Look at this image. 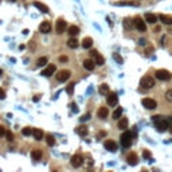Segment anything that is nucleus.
Masks as SVG:
<instances>
[{
  "instance_id": "obj_1",
  "label": "nucleus",
  "mask_w": 172,
  "mask_h": 172,
  "mask_svg": "<svg viewBox=\"0 0 172 172\" xmlns=\"http://www.w3.org/2000/svg\"><path fill=\"white\" fill-rule=\"evenodd\" d=\"M153 122H155V125H156V128L159 129V130H167V129H169V122L167 118L161 117V116H153L152 117Z\"/></svg>"
},
{
  "instance_id": "obj_2",
  "label": "nucleus",
  "mask_w": 172,
  "mask_h": 172,
  "mask_svg": "<svg viewBox=\"0 0 172 172\" xmlns=\"http://www.w3.org/2000/svg\"><path fill=\"white\" fill-rule=\"evenodd\" d=\"M140 86L143 89H152L153 86H155V79L152 77H148V75H145L143 78L140 79Z\"/></svg>"
},
{
  "instance_id": "obj_3",
  "label": "nucleus",
  "mask_w": 172,
  "mask_h": 172,
  "mask_svg": "<svg viewBox=\"0 0 172 172\" xmlns=\"http://www.w3.org/2000/svg\"><path fill=\"white\" fill-rule=\"evenodd\" d=\"M120 140H121V145L124 148H129L130 145H132V133L130 132H124L120 137Z\"/></svg>"
},
{
  "instance_id": "obj_4",
  "label": "nucleus",
  "mask_w": 172,
  "mask_h": 172,
  "mask_svg": "<svg viewBox=\"0 0 172 172\" xmlns=\"http://www.w3.org/2000/svg\"><path fill=\"white\" fill-rule=\"evenodd\" d=\"M141 104H143V106H144L145 109H148V110H153L157 108V102L155 100H152V98H143Z\"/></svg>"
},
{
  "instance_id": "obj_5",
  "label": "nucleus",
  "mask_w": 172,
  "mask_h": 172,
  "mask_svg": "<svg viewBox=\"0 0 172 172\" xmlns=\"http://www.w3.org/2000/svg\"><path fill=\"white\" fill-rule=\"evenodd\" d=\"M155 75H156L157 79H160V81H168V79H171V73H169L168 70H164V69H160V70H156V73H155Z\"/></svg>"
},
{
  "instance_id": "obj_6",
  "label": "nucleus",
  "mask_w": 172,
  "mask_h": 172,
  "mask_svg": "<svg viewBox=\"0 0 172 172\" xmlns=\"http://www.w3.org/2000/svg\"><path fill=\"white\" fill-rule=\"evenodd\" d=\"M133 24H134V27L139 30V31H141V32H145L147 31V26H145V22L141 18H134V20H133Z\"/></svg>"
},
{
  "instance_id": "obj_7",
  "label": "nucleus",
  "mask_w": 172,
  "mask_h": 172,
  "mask_svg": "<svg viewBox=\"0 0 172 172\" xmlns=\"http://www.w3.org/2000/svg\"><path fill=\"white\" fill-rule=\"evenodd\" d=\"M70 75H71L70 70H61L58 73V75H57V79L59 82H66L67 79L70 78Z\"/></svg>"
},
{
  "instance_id": "obj_8",
  "label": "nucleus",
  "mask_w": 172,
  "mask_h": 172,
  "mask_svg": "<svg viewBox=\"0 0 172 172\" xmlns=\"http://www.w3.org/2000/svg\"><path fill=\"white\" fill-rule=\"evenodd\" d=\"M55 70H57V66H55V65H47L46 69L42 70L40 75H43V77H50V75H53L55 73Z\"/></svg>"
},
{
  "instance_id": "obj_9",
  "label": "nucleus",
  "mask_w": 172,
  "mask_h": 172,
  "mask_svg": "<svg viewBox=\"0 0 172 172\" xmlns=\"http://www.w3.org/2000/svg\"><path fill=\"white\" fill-rule=\"evenodd\" d=\"M83 164V157L81 155H74V156L71 157V165L74 167V168H78L81 165Z\"/></svg>"
},
{
  "instance_id": "obj_10",
  "label": "nucleus",
  "mask_w": 172,
  "mask_h": 172,
  "mask_svg": "<svg viewBox=\"0 0 172 172\" xmlns=\"http://www.w3.org/2000/svg\"><path fill=\"white\" fill-rule=\"evenodd\" d=\"M106 102H108V105L109 106H116L118 102V97L116 93H109L108 94V97H106Z\"/></svg>"
},
{
  "instance_id": "obj_11",
  "label": "nucleus",
  "mask_w": 172,
  "mask_h": 172,
  "mask_svg": "<svg viewBox=\"0 0 172 172\" xmlns=\"http://www.w3.org/2000/svg\"><path fill=\"white\" fill-rule=\"evenodd\" d=\"M66 22L63 19H58L57 20V24H55V30H57V32L58 34H63L65 32V30H66Z\"/></svg>"
},
{
  "instance_id": "obj_12",
  "label": "nucleus",
  "mask_w": 172,
  "mask_h": 172,
  "mask_svg": "<svg viewBox=\"0 0 172 172\" xmlns=\"http://www.w3.org/2000/svg\"><path fill=\"white\" fill-rule=\"evenodd\" d=\"M126 161H128L129 165H136L137 163H139V156H137L134 152L129 153L128 156H126Z\"/></svg>"
},
{
  "instance_id": "obj_13",
  "label": "nucleus",
  "mask_w": 172,
  "mask_h": 172,
  "mask_svg": "<svg viewBox=\"0 0 172 172\" xmlns=\"http://www.w3.org/2000/svg\"><path fill=\"white\" fill-rule=\"evenodd\" d=\"M39 30L42 34H48V32L51 31V24L50 22H47V20H44V22H42L39 26Z\"/></svg>"
},
{
  "instance_id": "obj_14",
  "label": "nucleus",
  "mask_w": 172,
  "mask_h": 172,
  "mask_svg": "<svg viewBox=\"0 0 172 172\" xmlns=\"http://www.w3.org/2000/svg\"><path fill=\"white\" fill-rule=\"evenodd\" d=\"M104 147H105L108 151H110V152H114V151H117V144H116L113 140H106L105 143H104Z\"/></svg>"
},
{
  "instance_id": "obj_15",
  "label": "nucleus",
  "mask_w": 172,
  "mask_h": 172,
  "mask_svg": "<svg viewBox=\"0 0 172 172\" xmlns=\"http://www.w3.org/2000/svg\"><path fill=\"white\" fill-rule=\"evenodd\" d=\"M83 67H85L86 70L93 71L94 67H96V62H94L93 59H85V61H83Z\"/></svg>"
},
{
  "instance_id": "obj_16",
  "label": "nucleus",
  "mask_w": 172,
  "mask_h": 172,
  "mask_svg": "<svg viewBox=\"0 0 172 172\" xmlns=\"http://www.w3.org/2000/svg\"><path fill=\"white\" fill-rule=\"evenodd\" d=\"M159 20V16H156L155 14H147L145 15V22H148L149 24H155Z\"/></svg>"
},
{
  "instance_id": "obj_17",
  "label": "nucleus",
  "mask_w": 172,
  "mask_h": 172,
  "mask_svg": "<svg viewBox=\"0 0 172 172\" xmlns=\"http://www.w3.org/2000/svg\"><path fill=\"white\" fill-rule=\"evenodd\" d=\"M159 20H160L161 23L168 24V26H171V24H172V16L164 15V14H161V15H159Z\"/></svg>"
},
{
  "instance_id": "obj_18",
  "label": "nucleus",
  "mask_w": 172,
  "mask_h": 172,
  "mask_svg": "<svg viewBox=\"0 0 172 172\" xmlns=\"http://www.w3.org/2000/svg\"><path fill=\"white\" fill-rule=\"evenodd\" d=\"M34 7H36L39 11H42L43 14H47V12L50 11V10H48V7H47V5H44L43 3H40V1H34Z\"/></svg>"
},
{
  "instance_id": "obj_19",
  "label": "nucleus",
  "mask_w": 172,
  "mask_h": 172,
  "mask_svg": "<svg viewBox=\"0 0 172 172\" xmlns=\"http://www.w3.org/2000/svg\"><path fill=\"white\" fill-rule=\"evenodd\" d=\"M108 108H105V106H101L100 109H98V112H97V116H98V118H106L108 117Z\"/></svg>"
},
{
  "instance_id": "obj_20",
  "label": "nucleus",
  "mask_w": 172,
  "mask_h": 172,
  "mask_svg": "<svg viewBox=\"0 0 172 172\" xmlns=\"http://www.w3.org/2000/svg\"><path fill=\"white\" fill-rule=\"evenodd\" d=\"M31 159L34 161H38L42 159V151H39V149H34V151H31Z\"/></svg>"
},
{
  "instance_id": "obj_21",
  "label": "nucleus",
  "mask_w": 172,
  "mask_h": 172,
  "mask_svg": "<svg viewBox=\"0 0 172 172\" xmlns=\"http://www.w3.org/2000/svg\"><path fill=\"white\" fill-rule=\"evenodd\" d=\"M91 46H93V39L89 38V36H86L85 39L82 40V47L83 48H91Z\"/></svg>"
},
{
  "instance_id": "obj_22",
  "label": "nucleus",
  "mask_w": 172,
  "mask_h": 172,
  "mask_svg": "<svg viewBox=\"0 0 172 172\" xmlns=\"http://www.w3.org/2000/svg\"><path fill=\"white\" fill-rule=\"evenodd\" d=\"M67 31H69V35L70 36H77L79 34V28L77 26H70V27L67 28Z\"/></svg>"
},
{
  "instance_id": "obj_23",
  "label": "nucleus",
  "mask_w": 172,
  "mask_h": 172,
  "mask_svg": "<svg viewBox=\"0 0 172 172\" xmlns=\"http://www.w3.org/2000/svg\"><path fill=\"white\" fill-rule=\"evenodd\" d=\"M67 46L70 47V48H77L79 46V42L75 38H70V39L67 40Z\"/></svg>"
},
{
  "instance_id": "obj_24",
  "label": "nucleus",
  "mask_w": 172,
  "mask_h": 172,
  "mask_svg": "<svg viewBox=\"0 0 172 172\" xmlns=\"http://www.w3.org/2000/svg\"><path fill=\"white\" fill-rule=\"evenodd\" d=\"M100 93L104 94V96H108V94L110 93L109 85H108V83H102V85L100 86Z\"/></svg>"
},
{
  "instance_id": "obj_25",
  "label": "nucleus",
  "mask_w": 172,
  "mask_h": 172,
  "mask_svg": "<svg viewBox=\"0 0 172 172\" xmlns=\"http://www.w3.org/2000/svg\"><path fill=\"white\" fill-rule=\"evenodd\" d=\"M128 118H125V117H121L120 118V121H118V124H117V126L120 129H126V126H128Z\"/></svg>"
},
{
  "instance_id": "obj_26",
  "label": "nucleus",
  "mask_w": 172,
  "mask_h": 172,
  "mask_svg": "<svg viewBox=\"0 0 172 172\" xmlns=\"http://www.w3.org/2000/svg\"><path fill=\"white\" fill-rule=\"evenodd\" d=\"M32 134H34V137H35L36 141H40V140L43 139V132H42V129H34Z\"/></svg>"
},
{
  "instance_id": "obj_27",
  "label": "nucleus",
  "mask_w": 172,
  "mask_h": 172,
  "mask_svg": "<svg viewBox=\"0 0 172 172\" xmlns=\"http://www.w3.org/2000/svg\"><path fill=\"white\" fill-rule=\"evenodd\" d=\"M94 62H96V65H98V66H102L104 63H105V59H104V57L100 54H97L96 57H94Z\"/></svg>"
},
{
  "instance_id": "obj_28",
  "label": "nucleus",
  "mask_w": 172,
  "mask_h": 172,
  "mask_svg": "<svg viewBox=\"0 0 172 172\" xmlns=\"http://www.w3.org/2000/svg\"><path fill=\"white\" fill-rule=\"evenodd\" d=\"M46 143L48 147H53V145H55V139L53 134H47L46 136Z\"/></svg>"
},
{
  "instance_id": "obj_29",
  "label": "nucleus",
  "mask_w": 172,
  "mask_h": 172,
  "mask_svg": "<svg viewBox=\"0 0 172 172\" xmlns=\"http://www.w3.org/2000/svg\"><path fill=\"white\" fill-rule=\"evenodd\" d=\"M114 5H139L137 1H117L114 3Z\"/></svg>"
},
{
  "instance_id": "obj_30",
  "label": "nucleus",
  "mask_w": 172,
  "mask_h": 172,
  "mask_svg": "<svg viewBox=\"0 0 172 172\" xmlns=\"http://www.w3.org/2000/svg\"><path fill=\"white\" fill-rule=\"evenodd\" d=\"M121 116H122V108H117L113 112V118L114 120H118V118H121Z\"/></svg>"
},
{
  "instance_id": "obj_31",
  "label": "nucleus",
  "mask_w": 172,
  "mask_h": 172,
  "mask_svg": "<svg viewBox=\"0 0 172 172\" xmlns=\"http://www.w3.org/2000/svg\"><path fill=\"white\" fill-rule=\"evenodd\" d=\"M32 132H34V129L30 128V126H26V128L22 129V134H23V136H31Z\"/></svg>"
},
{
  "instance_id": "obj_32",
  "label": "nucleus",
  "mask_w": 172,
  "mask_h": 172,
  "mask_svg": "<svg viewBox=\"0 0 172 172\" xmlns=\"http://www.w3.org/2000/svg\"><path fill=\"white\" fill-rule=\"evenodd\" d=\"M36 65H38L39 67L46 66V65H47V58H46V57H40V58L38 59V62H36Z\"/></svg>"
},
{
  "instance_id": "obj_33",
  "label": "nucleus",
  "mask_w": 172,
  "mask_h": 172,
  "mask_svg": "<svg viewBox=\"0 0 172 172\" xmlns=\"http://www.w3.org/2000/svg\"><path fill=\"white\" fill-rule=\"evenodd\" d=\"M77 129H78L77 132H78L81 136H86V134H87V128H86L85 125H81L79 128H77Z\"/></svg>"
},
{
  "instance_id": "obj_34",
  "label": "nucleus",
  "mask_w": 172,
  "mask_h": 172,
  "mask_svg": "<svg viewBox=\"0 0 172 172\" xmlns=\"http://www.w3.org/2000/svg\"><path fill=\"white\" fill-rule=\"evenodd\" d=\"M66 93L69 94V96H71V94L74 93V83H70V85L66 87Z\"/></svg>"
},
{
  "instance_id": "obj_35",
  "label": "nucleus",
  "mask_w": 172,
  "mask_h": 172,
  "mask_svg": "<svg viewBox=\"0 0 172 172\" xmlns=\"http://www.w3.org/2000/svg\"><path fill=\"white\" fill-rule=\"evenodd\" d=\"M124 26H125V28H130L134 24H133V22H130V19H125L124 20Z\"/></svg>"
},
{
  "instance_id": "obj_36",
  "label": "nucleus",
  "mask_w": 172,
  "mask_h": 172,
  "mask_svg": "<svg viewBox=\"0 0 172 172\" xmlns=\"http://www.w3.org/2000/svg\"><path fill=\"white\" fill-rule=\"evenodd\" d=\"M165 98H167V101L172 102V89L167 90V93H165Z\"/></svg>"
},
{
  "instance_id": "obj_37",
  "label": "nucleus",
  "mask_w": 172,
  "mask_h": 172,
  "mask_svg": "<svg viewBox=\"0 0 172 172\" xmlns=\"http://www.w3.org/2000/svg\"><path fill=\"white\" fill-rule=\"evenodd\" d=\"M113 58L116 59V61H117V62L120 63V65H121V63L124 62V61H122V58L120 57V54H117V53H114V54H113Z\"/></svg>"
},
{
  "instance_id": "obj_38",
  "label": "nucleus",
  "mask_w": 172,
  "mask_h": 172,
  "mask_svg": "<svg viewBox=\"0 0 172 172\" xmlns=\"http://www.w3.org/2000/svg\"><path fill=\"white\" fill-rule=\"evenodd\" d=\"M143 156H144V159H151V152L145 149L144 152H143Z\"/></svg>"
},
{
  "instance_id": "obj_39",
  "label": "nucleus",
  "mask_w": 172,
  "mask_h": 172,
  "mask_svg": "<svg viewBox=\"0 0 172 172\" xmlns=\"http://www.w3.org/2000/svg\"><path fill=\"white\" fill-rule=\"evenodd\" d=\"M5 132H7V130H5V128H4V126H1V125H0V137L5 136Z\"/></svg>"
},
{
  "instance_id": "obj_40",
  "label": "nucleus",
  "mask_w": 172,
  "mask_h": 172,
  "mask_svg": "<svg viewBox=\"0 0 172 172\" xmlns=\"http://www.w3.org/2000/svg\"><path fill=\"white\" fill-rule=\"evenodd\" d=\"M89 118H90V113H86L85 116H82V117H81V121H87Z\"/></svg>"
},
{
  "instance_id": "obj_41",
  "label": "nucleus",
  "mask_w": 172,
  "mask_h": 172,
  "mask_svg": "<svg viewBox=\"0 0 172 172\" xmlns=\"http://www.w3.org/2000/svg\"><path fill=\"white\" fill-rule=\"evenodd\" d=\"M5 136H7L8 141H12V140H14V136H12V133H11V132H5Z\"/></svg>"
},
{
  "instance_id": "obj_42",
  "label": "nucleus",
  "mask_w": 172,
  "mask_h": 172,
  "mask_svg": "<svg viewBox=\"0 0 172 172\" xmlns=\"http://www.w3.org/2000/svg\"><path fill=\"white\" fill-rule=\"evenodd\" d=\"M4 98H5V91L0 87V100H4Z\"/></svg>"
},
{
  "instance_id": "obj_43",
  "label": "nucleus",
  "mask_w": 172,
  "mask_h": 172,
  "mask_svg": "<svg viewBox=\"0 0 172 172\" xmlns=\"http://www.w3.org/2000/svg\"><path fill=\"white\" fill-rule=\"evenodd\" d=\"M71 108H73V112H74V113H77V112H78V108H77V104H75V102H73V104H71Z\"/></svg>"
},
{
  "instance_id": "obj_44",
  "label": "nucleus",
  "mask_w": 172,
  "mask_h": 172,
  "mask_svg": "<svg viewBox=\"0 0 172 172\" xmlns=\"http://www.w3.org/2000/svg\"><path fill=\"white\" fill-rule=\"evenodd\" d=\"M59 61L61 62H67V57L66 55H62V57H59Z\"/></svg>"
},
{
  "instance_id": "obj_45",
  "label": "nucleus",
  "mask_w": 172,
  "mask_h": 172,
  "mask_svg": "<svg viewBox=\"0 0 172 172\" xmlns=\"http://www.w3.org/2000/svg\"><path fill=\"white\" fill-rule=\"evenodd\" d=\"M40 100V96H34V98H32V101L34 102H38Z\"/></svg>"
},
{
  "instance_id": "obj_46",
  "label": "nucleus",
  "mask_w": 172,
  "mask_h": 172,
  "mask_svg": "<svg viewBox=\"0 0 172 172\" xmlns=\"http://www.w3.org/2000/svg\"><path fill=\"white\" fill-rule=\"evenodd\" d=\"M145 43H147V42H145V39H143V38H141V39L139 40V44H141V46H144Z\"/></svg>"
},
{
  "instance_id": "obj_47",
  "label": "nucleus",
  "mask_w": 172,
  "mask_h": 172,
  "mask_svg": "<svg viewBox=\"0 0 172 172\" xmlns=\"http://www.w3.org/2000/svg\"><path fill=\"white\" fill-rule=\"evenodd\" d=\"M90 54H91V57H93V58H94V57H96V55H97L98 53H97V51H96V50H93V51H91V53H90Z\"/></svg>"
},
{
  "instance_id": "obj_48",
  "label": "nucleus",
  "mask_w": 172,
  "mask_h": 172,
  "mask_svg": "<svg viewBox=\"0 0 172 172\" xmlns=\"http://www.w3.org/2000/svg\"><path fill=\"white\" fill-rule=\"evenodd\" d=\"M105 134H106V132H100L98 133V139H100L101 136H105Z\"/></svg>"
},
{
  "instance_id": "obj_49",
  "label": "nucleus",
  "mask_w": 172,
  "mask_h": 172,
  "mask_svg": "<svg viewBox=\"0 0 172 172\" xmlns=\"http://www.w3.org/2000/svg\"><path fill=\"white\" fill-rule=\"evenodd\" d=\"M156 31H160V27H159V26H156V27H155V30H153V32H156Z\"/></svg>"
},
{
  "instance_id": "obj_50",
  "label": "nucleus",
  "mask_w": 172,
  "mask_h": 172,
  "mask_svg": "<svg viewBox=\"0 0 172 172\" xmlns=\"http://www.w3.org/2000/svg\"><path fill=\"white\" fill-rule=\"evenodd\" d=\"M1 74H3V70H1V69H0V77H1Z\"/></svg>"
},
{
  "instance_id": "obj_51",
  "label": "nucleus",
  "mask_w": 172,
  "mask_h": 172,
  "mask_svg": "<svg viewBox=\"0 0 172 172\" xmlns=\"http://www.w3.org/2000/svg\"><path fill=\"white\" fill-rule=\"evenodd\" d=\"M169 129H171V132H172V126H169Z\"/></svg>"
},
{
  "instance_id": "obj_52",
  "label": "nucleus",
  "mask_w": 172,
  "mask_h": 172,
  "mask_svg": "<svg viewBox=\"0 0 172 172\" xmlns=\"http://www.w3.org/2000/svg\"><path fill=\"white\" fill-rule=\"evenodd\" d=\"M11 1H15V0H11Z\"/></svg>"
}]
</instances>
